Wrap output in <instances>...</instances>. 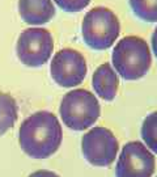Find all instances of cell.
<instances>
[{
	"label": "cell",
	"mask_w": 157,
	"mask_h": 177,
	"mask_svg": "<svg viewBox=\"0 0 157 177\" xmlns=\"http://www.w3.org/2000/svg\"><path fill=\"white\" fill-rule=\"evenodd\" d=\"M62 126L55 114L42 110L29 115L19 131L21 150L33 159H46L58 151Z\"/></svg>",
	"instance_id": "cell-1"
},
{
	"label": "cell",
	"mask_w": 157,
	"mask_h": 177,
	"mask_svg": "<svg viewBox=\"0 0 157 177\" xmlns=\"http://www.w3.org/2000/svg\"><path fill=\"white\" fill-rule=\"evenodd\" d=\"M111 60L115 71L123 79L138 80L149 71L152 64V54L144 38L127 36L118 41Z\"/></svg>",
	"instance_id": "cell-2"
},
{
	"label": "cell",
	"mask_w": 157,
	"mask_h": 177,
	"mask_svg": "<svg viewBox=\"0 0 157 177\" xmlns=\"http://www.w3.org/2000/svg\"><path fill=\"white\" fill-rule=\"evenodd\" d=\"M63 123L71 130L83 131L97 122L101 106L97 97L87 89L66 93L59 108Z\"/></svg>",
	"instance_id": "cell-3"
},
{
	"label": "cell",
	"mask_w": 157,
	"mask_h": 177,
	"mask_svg": "<svg viewBox=\"0 0 157 177\" xmlns=\"http://www.w3.org/2000/svg\"><path fill=\"white\" fill-rule=\"evenodd\" d=\"M121 33L117 15L106 7H96L85 15L81 34L85 43L94 50H106L115 43Z\"/></svg>",
	"instance_id": "cell-4"
},
{
	"label": "cell",
	"mask_w": 157,
	"mask_h": 177,
	"mask_svg": "<svg viewBox=\"0 0 157 177\" xmlns=\"http://www.w3.org/2000/svg\"><path fill=\"white\" fill-rule=\"evenodd\" d=\"M54 50L53 36L43 28H29L19 36L17 58L29 67H39L50 59Z\"/></svg>",
	"instance_id": "cell-5"
},
{
	"label": "cell",
	"mask_w": 157,
	"mask_h": 177,
	"mask_svg": "<svg viewBox=\"0 0 157 177\" xmlns=\"http://www.w3.org/2000/svg\"><path fill=\"white\" fill-rule=\"evenodd\" d=\"M119 143L115 135L106 127H94L81 139V151L94 167H109L117 158Z\"/></svg>",
	"instance_id": "cell-6"
},
{
	"label": "cell",
	"mask_w": 157,
	"mask_h": 177,
	"mask_svg": "<svg viewBox=\"0 0 157 177\" xmlns=\"http://www.w3.org/2000/svg\"><path fill=\"white\" fill-rule=\"evenodd\" d=\"M156 159L149 148L142 142H128L118 158L117 177H152Z\"/></svg>",
	"instance_id": "cell-7"
},
{
	"label": "cell",
	"mask_w": 157,
	"mask_h": 177,
	"mask_svg": "<svg viewBox=\"0 0 157 177\" xmlns=\"http://www.w3.org/2000/svg\"><path fill=\"white\" fill-rule=\"evenodd\" d=\"M51 77L59 87L72 88L83 83L87 76V62L81 53L74 49H63L54 55Z\"/></svg>",
	"instance_id": "cell-8"
},
{
	"label": "cell",
	"mask_w": 157,
	"mask_h": 177,
	"mask_svg": "<svg viewBox=\"0 0 157 177\" xmlns=\"http://www.w3.org/2000/svg\"><path fill=\"white\" fill-rule=\"evenodd\" d=\"M19 13L26 24L42 25L55 16L51 0H19Z\"/></svg>",
	"instance_id": "cell-9"
},
{
	"label": "cell",
	"mask_w": 157,
	"mask_h": 177,
	"mask_svg": "<svg viewBox=\"0 0 157 177\" xmlns=\"http://www.w3.org/2000/svg\"><path fill=\"white\" fill-rule=\"evenodd\" d=\"M93 88L105 101H113L119 88V77L110 63H104L93 74Z\"/></svg>",
	"instance_id": "cell-10"
},
{
	"label": "cell",
	"mask_w": 157,
	"mask_h": 177,
	"mask_svg": "<svg viewBox=\"0 0 157 177\" xmlns=\"http://www.w3.org/2000/svg\"><path fill=\"white\" fill-rule=\"evenodd\" d=\"M17 104L8 93H0V135L5 134L17 121Z\"/></svg>",
	"instance_id": "cell-11"
},
{
	"label": "cell",
	"mask_w": 157,
	"mask_h": 177,
	"mask_svg": "<svg viewBox=\"0 0 157 177\" xmlns=\"http://www.w3.org/2000/svg\"><path fill=\"white\" fill-rule=\"evenodd\" d=\"M132 12L140 20L157 23V0H128Z\"/></svg>",
	"instance_id": "cell-12"
},
{
	"label": "cell",
	"mask_w": 157,
	"mask_h": 177,
	"mask_svg": "<svg viewBox=\"0 0 157 177\" xmlns=\"http://www.w3.org/2000/svg\"><path fill=\"white\" fill-rule=\"evenodd\" d=\"M142 138L151 151L157 153V112L144 118L142 125Z\"/></svg>",
	"instance_id": "cell-13"
},
{
	"label": "cell",
	"mask_w": 157,
	"mask_h": 177,
	"mask_svg": "<svg viewBox=\"0 0 157 177\" xmlns=\"http://www.w3.org/2000/svg\"><path fill=\"white\" fill-rule=\"evenodd\" d=\"M62 9L67 12H78L91 3V0H54Z\"/></svg>",
	"instance_id": "cell-14"
},
{
	"label": "cell",
	"mask_w": 157,
	"mask_h": 177,
	"mask_svg": "<svg viewBox=\"0 0 157 177\" xmlns=\"http://www.w3.org/2000/svg\"><path fill=\"white\" fill-rule=\"evenodd\" d=\"M29 177H59V176H58L57 173L51 172V171H45V169H42V171H37V172L32 173Z\"/></svg>",
	"instance_id": "cell-15"
},
{
	"label": "cell",
	"mask_w": 157,
	"mask_h": 177,
	"mask_svg": "<svg viewBox=\"0 0 157 177\" xmlns=\"http://www.w3.org/2000/svg\"><path fill=\"white\" fill-rule=\"evenodd\" d=\"M152 50L156 55V58H157V28L155 29L153 34H152Z\"/></svg>",
	"instance_id": "cell-16"
}]
</instances>
